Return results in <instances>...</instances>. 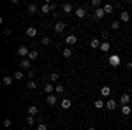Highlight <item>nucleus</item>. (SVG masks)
<instances>
[{
    "label": "nucleus",
    "instance_id": "nucleus-1",
    "mask_svg": "<svg viewBox=\"0 0 132 130\" xmlns=\"http://www.w3.org/2000/svg\"><path fill=\"white\" fill-rule=\"evenodd\" d=\"M120 63H122L120 55H111V56H109V65H111V67H118Z\"/></svg>",
    "mask_w": 132,
    "mask_h": 130
},
{
    "label": "nucleus",
    "instance_id": "nucleus-2",
    "mask_svg": "<svg viewBox=\"0 0 132 130\" xmlns=\"http://www.w3.org/2000/svg\"><path fill=\"white\" fill-rule=\"evenodd\" d=\"M65 28H67V25H65L63 21H56V23H55V27H53V30L56 32V33H62Z\"/></svg>",
    "mask_w": 132,
    "mask_h": 130
},
{
    "label": "nucleus",
    "instance_id": "nucleus-3",
    "mask_svg": "<svg viewBox=\"0 0 132 130\" xmlns=\"http://www.w3.org/2000/svg\"><path fill=\"white\" fill-rule=\"evenodd\" d=\"M18 55H20V56H23V58H28L30 49H28L27 46H20V48H18Z\"/></svg>",
    "mask_w": 132,
    "mask_h": 130
},
{
    "label": "nucleus",
    "instance_id": "nucleus-4",
    "mask_svg": "<svg viewBox=\"0 0 132 130\" xmlns=\"http://www.w3.org/2000/svg\"><path fill=\"white\" fill-rule=\"evenodd\" d=\"M56 102H58V97L53 95V93L46 97V104H48V106H56Z\"/></svg>",
    "mask_w": 132,
    "mask_h": 130
},
{
    "label": "nucleus",
    "instance_id": "nucleus-5",
    "mask_svg": "<svg viewBox=\"0 0 132 130\" xmlns=\"http://www.w3.org/2000/svg\"><path fill=\"white\" fill-rule=\"evenodd\" d=\"M60 106H62V109H71V106H72L71 99H62L60 100Z\"/></svg>",
    "mask_w": 132,
    "mask_h": 130
},
{
    "label": "nucleus",
    "instance_id": "nucleus-6",
    "mask_svg": "<svg viewBox=\"0 0 132 130\" xmlns=\"http://www.w3.org/2000/svg\"><path fill=\"white\" fill-rule=\"evenodd\" d=\"M74 14H76V16L79 18V20H83V18L86 16V11H85V7H78V9L74 11Z\"/></svg>",
    "mask_w": 132,
    "mask_h": 130
},
{
    "label": "nucleus",
    "instance_id": "nucleus-7",
    "mask_svg": "<svg viewBox=\"0 0 132 130\" xmlns=\"http://www.w3.org/2000/svg\"><path fill=\"white\" fill-rule=\"evenodd\" d=\"M104 16H106V12H104V9H95V14H93V20H102V18H104Z\"/></svg>",
    "mask_w": 132,
    "mask_h": 130
},
{
    "label": "nucleus",
    "instance_id": "nucleus-8",
    "mask_svg": "<svg viewBox=\"0 0 132 130\" xmlns=\"http://www.w3.org/2000/svg\"><path fill=\"white\" fill-rule=\"evenodd\" d=\"M27 112H28V116H34V118H35V116H39V109H37L35 106H30V107L27 109Z\"/></svg>",
    "mask_w": 132,
    "mask_h": 130
},
{
    "label": "nucleus",
    "instance_id": "nucleus-9",
    "mask_svg": "<svg viewBox=\"0 0 132 130\" xmlns=\"http://www.w3.org/2000/svg\"><path fill=\"white\" fill-rule=\"evenodd\" d=\"M130 95L129 93H123L122 97H120V102H122V106H129V102H130Z\"/></svg>",
    "mask_w": 132,
    "mask_h": 130
},
{
    "label": "nucleus",
    "instance_id": "nucleus-10",
    "mask_svg": "<svg viewBox=\"0 0 132 130\" xmlns=\"http://www.w3.org/2000/svg\"><path fill=\"white\" fill-rule=\"evenodd\" d=\"M76 40H78V37H76L74 33L67 35V39H65V42H67V48H69V46H72V44H76Z\"/></svg>",
    "mask_w": 132,
    "mask_h": 130
},
{
    "label": "nucleus",
    "instance_id": "nucleus-11",
    "mask_svg": "<svg viewBox=\"0 0 132 130\" xmlns=\"http://www.w3.org/2000/svg\"><path fill=\"white\" fill-rule=\"evenodd\" d=\"M41 12H42V14H50V12H53V9H51V4H50V2H46V4H44V5L41 7Z\"/></svg>",
    "mask_w": 132,
    "mask_h": 130
},
{
    "label": "nucleus",
    "instance_id": "nucleus-12",
    "mask_svg": "<svg viewBox=\"0 0 132 130\" xmlns=\"http://www.w3.org/2000/svg\"><path fill=\"white\" fill-rule=\"evenodd\" d=\"M20 65H21V69H30V67H32V62L28 60V58H21Z\"/></svg>",
    "mask_w": 132,
    "mask_h": 130
},
{
    "label": "nucleus",
    "instance_id": "nucleus-13",
    "mask_svg": "<svg viewBox=\"0 0 132 130\" xmlns=\"http://www.w3.org/2000/svg\"><path fill=\"white\" fill-rule=\"evenodd\" d=\"M120 21H123V23L130 21V14H129L127 11H122V12H120Z\"/></svg>",
    "mask_w": 132,
    "mask_h": 130
},
{
    "label": "nucleus",
    "instance_id": "nucleus-14",
    "mask_svg": "<svg viewBox=\"0 0 132 130\" xmlns=\"http://www.w3.org/2000/svg\"><path fill=\"white\" fill-rule=\"evenodd\" d=\"M55 86H56V84H53V83H46V84H44V91H46L48 95H51L53 90H55Z\"/></svg>",
    "mask_w": 132,
    "mask_h": 130
},
{
    "label": "nucleus",
    "instance_id": "nucleus-15",
    "mask_svg": "<svg viewBox=\"0 0 132 130\" xmlns=\"http://www.w3.org/2000/svg\"><path fill=\"white\" fill-rule=\"evenodd\" d=\"M106 107H108L109 111H114V109H116V100H114V99H109L108 102H106Z\"/></svg>",
    "mask_w": 132,
    "mask_h": 130
},
{
    "label": "nucleus",
    "instance_id": "nucleus-16",
    "mask_svg": "<svg viewBox=\"0 0 132 130\" xmlns=\"http://www.w3.org/2000/svg\"><path fill=\"white\" fill-rule=\"evenodd\" d=\"M101 44L102 42L99 39H92L90 40V48H93V49H101Z\"/></svg>",
    "mask_w": 132,
    "mask_h": 130
},
{
    "label": "nucleus",
    "instance_id": "nucleus-17",
    "mask_svg": "<svg viewBox=\"0 0 132 130\" xmlns=\"http://www.w3.org/2000/svg\"><path fill=\"white\" fill-rule=\"evenodd\" d=\"M109 48H111L109 40H102V44H101V51H104V53H108V51H109Z\"/></svg>",
    "mask_w": 132,
    "mask_h": 130
},
{
    "label": "nucleus",
    "instance_id": "nucleus-18",
    "mask_svg": "<svg viewBox=\"0 0 132 130\" xmlns=\"http://www.w3.org/2000/svg\"><path fill=\"white\" fill-rule=\"evenodd\" d=\"M101 95L102 97H109V95H111V88H109V86H102L101 88Z\"/></svg>",
    "mask_w": 132,
    "mask_h": 130
},
{
    "label": "nucleus",
    "instance_id": "nucleus-19",
    "mask_svg": "<svg viewBox=\"0 0 132 130\" xmlns=\"http://www.w3.org/2000/svg\"><path fill=\"white\" fill-rule=\"evenodd\" d=\"M27 35H28V37H35V35H37V28H35V27H28V28H27Z\"/></svg>",
    "mask_w": 132,
    "mask_h": 130
},
{
    "label": "nucleus",
    "instance_id": "nucleus-20",
    "mask_svg": "<svg viewBox=\"0 0 132 130\" xmlns=\"http://www.w3.org/2000/svg\"><path fill=\"white\" fill-rule=\"evenodd\" d=\"M62 9H63V12H65V14H71L72 11H74V7H72L71 4H63V5H62Z\"/></svg>",
    "mask_w": 132,
    "mask_h": 130
},
{
    "label": "nucleus",
    "instance_id": "nucleus-21",
    "mask_svg": "<svg viewBox=\"0 0 132 130\" xmlns=\"http://www.w3.org/2000/svg\"><path fill=\"white\" fill-rule=\"evenodd\" d=\"M130 112H132V107H130V106H122V114H123V116H129Z\"/></svg>",
    "mask_w": 132,
    "mask_h": 130
},
{
    "label": "nucleus",
    "instance_id": "nucleus-22",
    "mask_svg": "<svg viewBox=\"0 0 132 130\" xmlns=\"http://www.w3.org/2000/svg\"><path fill=\"white\" fill-rule=\"evenodd\" d=\"M37 58H39V53H37L35 49H32V51H30V55H28V60L34 62V60H37Z\"/></svg>",
    "mask_w": 132,
    "mask_h": 130
},
{
    "label": "nucleus",
    "instance_id": "nucleus-23",
    "mask_svg": "<svg viewBox=\"0 0 132 130\" xmlns=\"http://www.w3.org/2000/svg\"><path fill=\"white\" fill-rule=\"evenodd\" d=\"M102 9H104L106 14H111V12H113V5H111V4H104V5H102Z\"/></svg>",
    "mask_w": 132,
    "mask_h": 130
},
{
    "label": "nucleus",
    "instance_id": "nucleus-24",
    "mask_svg": "<svg viewBox=\"0 0 132 130\" xmlns=\"http://www.w3.org/2000/svg\"><path fill=\"white\" fill-rule=\"evenodd\" d=\"M58 79H60V76H58V72H51V76H50V81H51V83H56Z\"/></svg>",
    "mask_w": 132,
    "mask_h": 130
},
{
    "label": "nucleus",
    "instance_id": "nucleus-25",
    "mask_svg": "<svg viewBox=\"0 0 132 130\" xmlns=\"http://www.w3.org/2000/svg\"><path fill=\"white\" fill-rule=\"evenodd\" d=\"M104 106H106V104H104V100H102V99H97V100H95V109H102Z\"/></svg>",
    "mask_w": 132,
    "mask_h": 130
},
{
    "label": "nucleus",
    "instance_id": "nucleus-26",
    "mask_svg": "<svg viewBox=\"0 0 132 130\" xmlns=\"http://www.w3.org/2000/svg\"><path fill=\"white\" fill-rule=\"evenodd\" d=\"M37 11H39V7H37L35 4H30V5H28V12H30V14H35Z\"/></svg>",
    "mask_w": 132,
    "mask_h": 130
},
{
    "label": "nucleus",
    "instance_id": "nucleus-27",
    "mask_svg": "<svg viewBox=\"0 0 132 130\" xmlns=\"http://www.w3.org/2000/svg\"><path fill=\"white\" fill-rule=\"evenodd\" d=\"M55 91H56L58 95H62V93L65 91V86H63V84H56V86H55Z\"/></svg>",
    "mask_w": 132,
    "mask_h": 130
},
{
    "label": "nucleus",
    "instance_id": "nucleus-28",
    "mask_svg": "<svg viewBox=\"0 0 132 130\" xmlns=\"http://www.w3.org/2000/svg\"><path fill=\"white\" fill-rule=\"evenodd\" d=\"M62 55H63V56H65V58H71V56H72V51H71V48H65V49H63V53H62Z\"/></svg>",
    "mask_w": 132,
    "mask_h": 130
},
{
    "label": "nucleus",
    "instance_id": "nucleus-29",
    "mask_svg": "<svg viewBox=\"0 0 132 130\" xmlns=\"http://www.w3.org/2000/svg\"><path fill=\"white\" fill-rule=\"evenodd\" d=\"M27 86H28V90H35V88H37V83L32 79V81H28V84H27Z\"/></svg>",
    "mask_w": 132,
    "mask_h": 130
},
{
    "label": "nucleus",
    "instance_id": "nucleus-30",
    "mask_svg": "<svg viewBox=\"0 0 132 130\" xmlns=\"http://www.w3.org/2000/svg\"><path fill=\"white\" fill-rule=\"evenodd\" d=\"M92 7L93 9H101V0H92Z\"/></svg>",
    "mask_w": 132,
    "mask_h": 130
},
{
    "label": "nucleus",
    "instance_id": "nucleus-31",
    "mask_svg": "<svg viewBox=\"0 0 132 130\" xmlns=\"http://www.w3.org/2000/svg\"><path fill=\"white\" fill-rule=\"evenodd\" d=\"M14 79H23V70H18V72H14Z\"/></svg>",
    "mask_w": 132,
    "mask_h": 130
},
{
    "label": "nucleus",
    "instance_id": "nucleus-32",
    "mask_svg": "<svg viewBox=\"0 0 132 130\" xmlns=\"http://www.w3.org/2000/svg\"><path fill=\"white\" fill-rule=\"evenodd\" d=\"M50 44H51L50 37H42V46H50Z\"/></svg>",
    "mask_w": 132,
    "mask_h": 130
},
{
    "label": "nucleus",
    "instance_id": "nucleus-33",
    "mask_svg": "<svg viewBox=\"0 0 132 130\" xmlns=\"http://www.w3.org/2000/svg\"><path fill=\"white\" fill-rule=\"evenodd\" d=\"M35 123V118L34 116H27V125H34Z\"/></svg>",
    "mask_w": 132,
    "mask_h": 130
},
{
    "label": "nucleus",
    "instance_id": "nucleus-34",
    "mask_svg": "<svg viewBox=\"0 0 132 130\" xmlns=\"http://www.w3.org/2000/svg\"><path fill=\"white\" fill-rule=\"evenodd\" d=\"M37 130H48V125L46 123H37Z\"/></svg>",
    "mask_w": 132,
    "mask_h": 130
},
{
    "label": "nucleus",
    "instance_id": "nucleus-35",
    "mask_svg": "<svg viewBox=\"0 0 132 130\" xmlns=\"http://www.w3.org/2000/svg\"><path fill=\"white\" fill-rule=\"evenodd\" d=\"M111 28H113V30H118V28H120V21H113Z\"/></svg>",
    "mask_w": 132,
    "mask_h": 130
},
{
    "label": "nucleus",
    "instance_id": "nucleus-36",
    "mask_svg": "<svg viewBox=\"0 0 132 130\" xmlns=\"http://www.w3.org/2000/svg\"><path fill=\"white\" fill-rule=\"evenodd\" d=\"M11 83H12V79H11L9 76H4V84H7V86H9Z\"/></svg>",
    "mask_w": 132,
    "mask_h": 130
},
{
    "label": "nucleus",
    "instance_id": "nucleus-37",
    "mask_svg": "<svg viewBox=\"0 0 132 130\" xmlns=\"http://www.w3.org/2000/svg\"><path fill=\"white\" fill-rule=\"evenodd\" d=\"M102 39H104V40H108V39H109V32H106V30L102 32Z\"/></svg>",
    "mask_w": 132,
    "mask_h": 130
},
{
    "label": "nucleus",
    "instance_id": "nucleus-38",
    "mask_svg": "<svg viewBox=\"0 0 132 130\" xmlns=\"http://www.w3.org/2000/svg\"><path fill=\"white\" fill-rule=\"evenodd\" d=\"M11 125H12V123H11V120H4V127H7V128H9Z\"/></svg>",
    "mask_w": 132,
    "mask_h": 130
},
{
    "label": "nucleus",
    "instance_id": "nucleus-39",
    "mask_svg": "<svg viewBox=\"0 0 132 130\" xmlns=\"http://www.w3.org/2000/svg\"><path fill=\"white\" fill-rule=\"evenodd\" d=\"M34 76H35V72H34V70H28V77H30V81H32V77H34Z\"/></svg>",
    "mask_w": 132,
    "mask_h": 130
},
{
    "label": "nucleus",
    "instance_id": "nucleus-40",
    "mask_svg": "<svg viewBox=\"0 0 132 130\" xmlns=\"http://www.w3.org/2000/svg\"><path fill=\"white\" fill-rule=\"evenodd\" d=\"M88 130H97V128H95V127H90V128H88Z\"/></svg>",
    "mask_w": 132,
    "mask_h": 130
},
{
    "label": "nucleus",
    "instance_id": "nucleus-41",
    "mask_svg": "<svg viewBox=\"0 0 132 130\" xmlns=\"http://www.w3.org/2000/svg\"><path fill=\"white\" fill-rule=\"evenodd\" d=\"M130 28H132V23H130Z\"/></svg>",
    "mask_w": 132,
    "mask_h": 130
}]
</instances>
